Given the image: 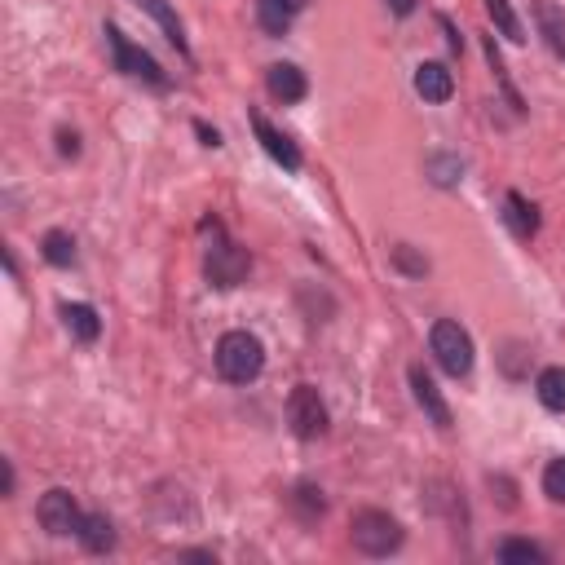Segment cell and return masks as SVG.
<instances>
[{
    "mask_svg": "<svg viewBox=\"0 0 565 565\" xmlns=\"http://www.w3.org/2000/svg\"><path fill=\"white\" fill-rule=\"evenodd\" d=\"M265 367V349L252 332H226L217 340V371L230 385H252Z\"/></svg>",
    "mask_w": 565,
    "mask_h": 565,
    "instance_id": "cell-1",
    "label": "cell"
},
{
    "mask_svg": "<svg viewBox=\"0 0 565 565\" xmlns=\"http://www.w3.org/2000/svg\"><path fill=\"white\" fill-rule=\"evenodd\" d=\"M349 539H354V548L367 552V557H389V552L402 548V526L389 513H380V508H362V513H354V521H349Z\"/></svg>",
    "mask_w": 565,
    "mask_h": 565,
    "instance_id": "cell-2",
    "label": "cell"
},
{
    "mask_svg": "<svg viewBox=\"0 0 565 565\" xmlns=\"http://www.w3.org/2000/svg\"><path fill=\"white\" fill-rule=\"evenodd\" d=\"M429 349L437 358V367L446 371V376H468L473 371V336L464 332L460 323H451V318H442V323H433L429 332Z\"/></svg>",
    "mask_w": 565,
    "mask_h": 565,
    "instance_id": "cell-3",
    "label": "cell"
},
{
    "mask_svg": "<svg viewBox=\"0 0 565 565\" xmlns=\"http://www.w3.org/2000/svg\"><path fill=\"white\" fill-rule=\"evenodd\" d=\"M287 424H292V433L301 437V442H314V437L327 433V407L314 385L292 389V398H287Z\"/></svg>",
    "mask_w": 565,
    "mask_h": 565,
    "instance_id": "cell-4",
    "label": "cell"
},
{
    "mask_svg": "<svg viewBox=\"0 0 565 565\" xmlns=\"http://www.w3.org/2000/svg\"><path fill=\"white\" fill-rule=\"evenodd\" d=\"M106 45H111V53H115V67H120L124 76H137V80L155 84V89H168V76L159 71V62L151 58V53L137 49L120 27H106Z\"/></svg>",
    "mask_w": 565,
    "mask_h": 565,
    "instance_id": "cell-5",
    "label": "cell"
},
{
    "mask_svg": "<svg viewBox=\"0 0 565 565\" xmlns=\"http://www.w3.org/2000/svg\"><path fill=\"white\" fill-rule=\"evenodd\" d=\"M248 252L239 248V243H230V239H221V226H217V243L208 248V261H204V270H208V283L212 287H239L243 279H248Z\"/></svg>",
    "mask_w": 565,
    "mask_h": 565,
    "instance_id": "cell-6",
    "label": "cell"
},
{
    "mask_svg": "<svg viewBox=\"0 0 565 565\" xmlns=\"http://www.w3.org/2000/svg\"><path fill=\"white\" fill-rule=\"evenodd\" d=\"M36 517H40V526L49 530V535H80V521H84V513L76 508V495L71 490H49L45 499H40V508H36Z\"/></svg>",
    "mask_w": 565,
    "mask_h": 565,
    "instance_id": "cell-7",
    "label": "cell"
},
{
    "mask_svg": "<svg viewBox=\"0 0 565 565\" xmlns=\"http://www.w3.org/2000/svg\"><path fill=\"white\" fill-rule=\"evenodd\" d=\"M252 129H257L261 137V146H265V155L274 159V164H283L287 173H301V151H296V142L292 137H283L279 129H274L265 115H252Z\"/></svg>",
    "mask_w": 565,
    "mask_h": 565,
    "instance_id": "cell-8",
    "label": "cell"
},
{
    "mask_svg": "<svg viewBox=\"0 0 565 565\" xmlns=\"http://www.w3.org/2000/svg\"><path fill=\"white\" fill-rule=\"evenodd\" d=\"M411 393H415V402H420V411L429 415V420L437 424V429H451V407L442 402V393H437L433 385V376L424 367H411Z\"/></svg>",
    "mask_w": 565,
    "mask_h": 565,
    "instance_id": "cell-9",
    "label": "cell"
},
{
    "mask_svg": "<svg viewBox=\"0 0 565 565\" xmlns=\"http://www.w3.org/2000/svg\"><path fill=\"white\" fill-rule=\"evenodd\" d=\"M415 93H420L424 102H451L455 93V76L446 62H420L415 67Z\"/></svg>",
    "mask_w": 565,
    "mask_h": 565,
    "instance_id": "cell-10",
    "label": "cell"
},
{
    "mask_svg": "<svg viewBox=\"0 0 565 565\" xmlns=\"http://www.w3.org/2000/svg\"><path fill=\"white\" fill-rule=\"evenodd\" d=\"M305 5L309 0H257V18L270 36H287L296 18L305 14Z\"/></svg>",
    "mask_w": 565,
    "mask_h": 565,
    "instance_id": "cell-11",
    "label": "cell"
},
{
    "mask_svg": "<svg viewBox=\"0 0 565 565\" xmlns=\"http://www.w3.org/2000/svg\"><path fill=\"white\" fill-rule=\"evenodd\" d=\"M265 84H270V93L279 102H301L305 98V71L301 67H292V62H274L270 67V76H265Z\"/></svg>",
    "mask_w": 565,
    "mask_h": 565,
    "instance_id": "cell-12",
    "label": "cell"
},
{
    "mask_svg": "<svg viewBox=\"0 0 565 565\" xmlns=\"http://www.w3.org/2000/svg\"><path fill=\"white\" fill-rule=\"evenodd\" d=\"M535 23H539V36L548 40V49L565 58V14L552 0H535Z\"/></svg>",
    "mask_w": 565,
    "mask_h": 565,
    "instance_id": "cell-13",
    "label": "cell"
},
{
    "mask_svg": "<svg viewBox=\"0 0 565 565\" xmlns=\"http://www.w3.org/2000/svg\"><path fill=\"white\" fill-rule=\"evenodd\" d=\"M504 221H508V230L517 234V239H535V230H539V208L535 204H526V199L517 195V190H508V199H504Z\"/></svg>",
    "mask_w": 565,
    "mask_h": 565,
    "instance_id": "cell-14",
    "label": "cell"
},
{
    "mask_svg": "<svg viewBox=\"0 0 565 565\" xmlns=\"http://www.w3.org/2000/svg\"><path fill=\"white\" fill-rule=\"evenodd\" d=\"M62 323H67V332L76 340H84V345L98 340V332H102V318L93 305H62Z\"/></svg>",
    "mask_w": 565,
    "mask_h": 565,
    "instance_id": "cell-15",
    "label": "cell"
},
{
    "mask_svg": "<svg viewBox=\"0 0 565 565\" xmlns=\"http://www.w3.org/2000/svg\"><path fill=\"white\" fill-rule=\"evenodd\" d=\"M80 543L89 552H111L115 548V526L102 513H89V517L80 521Z\"/></svg>",
    "mask_w": 565,
    "mask_h": 565,
    "instance_id": "cell-16",
    "label": "cell"
},
{
    "mask_svg": "<svg viewBox=\"0 0 565 565\" xmlns=\"http://www.w3.org/2000/svg\"><path fill=\"white\" fill-rule=\"evenodd\" d=\"M535 389H539V402H543L548 411H565V371H561V367L539 371Z\"/></svg>",
    "mask_w": 565,
    "mask_h": 565,
    "instance_id": "cell-17",
    "label": "cell"
},
{
    "mask_svg": "<svg viewBox=\"0 0 565 565\" xmlns=\"http://www.w3.org/2000/svg\"><path fill=\"white\" fill-rule=\"evenodd\" d=\"M40 252H45L49 265H58V270H67L71 261H76V239H71L67 230H49L45 243H40Z\"/></svg>",
    "mask_w": 565,
    "mask_h": 565,
    "instance_id": "cell-18",
    "label": "cell"
},
{
    "mask_svg": "<svg viewBox=\"0 0 565 565\" xmlns=\"http://www.w3.org/2000/svg\"><path fill=\"white\" fill-rule=\"evenodd\" d=\"M292 508H296V517H301L305 526H314V521L327 513V499H323V490H318V486H296Z\"/></svg>",
    "mask_w": 565,
    "mask_h": 565,
    "instance_id": "cell-19",
    "label": "cell"
},
{
    "mask_svg": "<svg viewBox=\"0 0 565 565\" xmlns=\"http://www.w3.org/2000/svg\"><path fill=\"white\" fill-rule=\"evenodd\" d=\"M499 561L504 565H539L543 548L539 543H530V539H508V543H499Z\"/></svg>",
    "mask_w": 565,
    "mask_h": 565,
    "instance_id": "cell-20",
    "label": "cell"
},
{
    "mask_svg": "<svg viewBox=\"0 0 565 565\" xmlns=\"http://www.w3.org/2000/svg\"><path fill=\"white\" fill-rule=\"evenodd\" d=\"M486 14H490V23L499 27V36L526 40V36H521V18L513 14V5H508V0H486Z\"/></svg>",
    "mask_w": 565,
    "mask_h": 565,
    "instance_id": "cell-21",
    "label": "cell"
},
{
    "mask_svg": "<svg viewBox=\"0 0 565 565\" xmlns=\"http://www.w3.org/2000/svg\"><path fill=\"white\" fill-rule=\"evenodd\" d=\"M142 9H151V14H155V23L168 31V40H173V45H177L181 53H186V36H181V23H177V14H173V9H168L164 0H142Z\"/></svg>",
    "mask_w": 565,
    "mask_h": 565,
    "instance_id": "cell-22",
    "label": "cell"
},
{
    "mask_svg": "<svg viewBox=\"0 0 565 565\" xmlns=\"http://www.w3.org/2000/svg\"><path fill=\"white\" fill-rule=\"evenodd\" d=\"M543 495H548L552 504H565V460H552L543 468Z\"/></svg>",
    "mask_w": 565,
    "mask_h": 565,
    "instance_id": "cell-23",
    "label": "cell"
},
{
    "mask_svg": "<svg viewBox=\"0 0 565 565\" xmlns=\"http://www.w3.org/2000/svg\"><path fill=\"white\" fill-rule=\"evenodd\" d=\"M393 265H398L402 274H415V279H420V274L429 270V261H424V257H415V252H411V243H398V248H393Z\"/></svg>",
    "mask_w": 565,
    "mask_h": 565,
    "instance_id": "cell-24",
    "label": "cell"
},
{
    "mask_svg": "<svg viewBox=\"0 0 565 565\" xmlns=\"http://www.w3.org/2000/svg\"><path fill=\"white\" fill-rule=\"evenodd\" d=\"M433 181H437V186H451V181L455 177H460V164H455V159H433Z\"/></svg>",
    "mask_w": 565,
    "mask_h": 565,
    "instance_id": "cell-25",
    "label": "cell"
},
{
    "mask_svg": "<svg viewBox=\"0 0 565 565\" xmlns=\"http://www.w3.org/2000/svg\"><path fill=\"white\" fill-rule=\"evenodd\" d=\"M58 151H62V155H80V137L62 129V133H58Z\"/></svg>",
    "mask_w": 565,
    "mask_h": 565,
    "instance_id": "cell-26",
    "label": "cell"
},
{
    "mask_svg": "<svg viewBox=\"0 0 565 565\" xmlns=\"http://www.w3.org/2000/svg\"><path fill=\"white\" fill-rule=\"evenodd\" d=\"M195 133H199V137H204V146H221V133H217V129H208V124H204V120H199V124H195Z\"/></svg>",
    "mask_w": 565,
    "mask_h": 565,
    "instance_id": "cell-27",
    "label": "cell"
},
{
    "mask_svg": "<svg viewBox=\"0 0 565 565\" xmlns=\"http://www.w3.org/2000/svg\"><path fill=\"white\" fill-rule=\"evenodd\" d=\"M389 9L398 18H407V14H415V0H389Z\"/></svg>",
    "mask_w": 565,
    "mask_h": 565,
    "instance_id": "cell-28",
    "label": "cell"
}]
</instances>
